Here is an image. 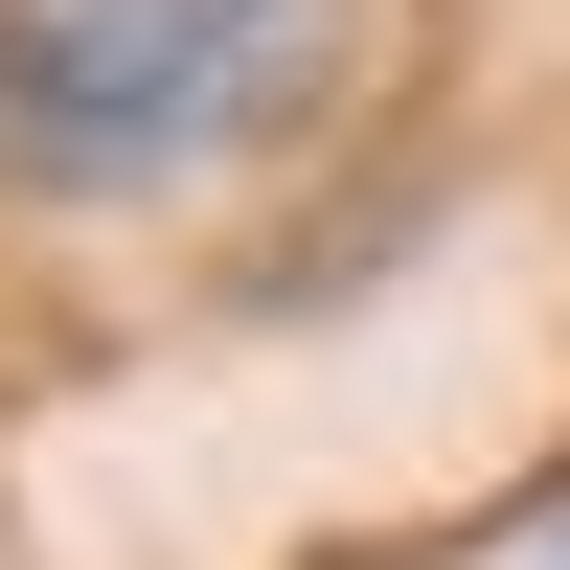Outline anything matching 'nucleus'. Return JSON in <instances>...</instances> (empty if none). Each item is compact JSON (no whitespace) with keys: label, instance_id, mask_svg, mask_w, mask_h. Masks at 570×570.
<instances>
[{"label":"nucleus","instance_id":"obj_1","mask_svg":"<svg viewBox=\"0 0 570 570\" xmlns=\"http://www.w3.org/2000/svg\"><path fill=\"white\" fill-rule=\"evenodd\" d=\"M365 69V0H0V160L69 206H160L206 160H274Z\"/></svg>","mask_w":570,"mask_h":570},{"label":"nucleus","instance_id":"obj_2","mask_svg":"<svg viewBox=\"0 0 570 570\" xmlns=\"http://www.w3.org/2000/svg\"><path fill=\"white\" fill-rule=\"evenodd\" d=\"M502 570H570V502H548V525H525V548H502Z\"/></svg>","mask_w":570,"mask_h":570}]
</instances>
